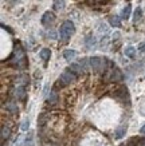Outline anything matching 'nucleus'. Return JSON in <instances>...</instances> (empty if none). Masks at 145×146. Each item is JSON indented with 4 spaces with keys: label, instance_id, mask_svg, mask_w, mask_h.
Masks as SVG:
<instances>
[{
    "label": "nucleus",
    "instance_id": "18",
    "mask_svg": "<svg viewBox=\"0 0 145 146\" xmlns=\"http://www.w3.org/2000/svg\"><path fill=\"white\" fill-rule=\"evenodd\" d=\"M39 55H40V58L43 59V62L47 63L50 56H51V51H50V48H43V50H40Z\"/></svg>",
    "mask_w": 145,
    "mask_h": 146
},
{
    "label": "nucleus",
    "instance_id": "32",
    "mask_svg": "<svg viewBox=\"0 0 145 146\" xmlns=\"http://www.w3.org/2000/svg\"><path fill=\"white\" fill-rule=\"evenodd\" d=\"M120 146H126V143H124V145H120Z\"/></svg>",
    "mask_w": 145,
    "mask_h": 146
},
{
    "label": "nucleus",
    "instance_id": "15",
    "mask_svg": "<svg viewBox=\"0 0 145 146\" xmlns=\"http://www.w3.org/2000/svg\"><path fill=\"white\" fill-rule=\"evenodd\" d=\"M47 121H48V114L47 113H42L38 117V127H43L44 125L47 123Z\"/></svg>",
    "mask_w": 145,
    "mask_h": 146
},
{
    "label": "nucleus",
    "instance_id": "31",
    "mask_svg": "<svg viewBox=\"0 0 145 146\" xmlns=\"http://www.w3.org/2000/svg\"><path fill=\"white\" fill-rule=\"evenodd\" d=\"M98 1H108V0H98Z\"/></svg>",
    "mask_w": 145,
    "mask_h": 146
},
{
    "label": "nucleus",
    "instance_id": "19",
    "mask_svg": "<svg viewBox=\"0 0 145 146\" xmlns=\"http://www.w3.org/2000/svg\"><path fill=\"white\" fill-rule=\"evenodd\" d=\"M53 5H54V9H55V11H63L66 3H65V0H54Z\"/></svg>",
    "mask_w": 145,
    "mask_h": 146
},
{
    "label": "nucleus",
    "instance_id": "7",
    "mask_svg": "<svg viewBox=\"0 0 145 146\" xmlns=\"http://www.w3.org/2000/svg\"><path fill=\"white\" fill-rule=\"evenodd\" d=\"M13 95H15V98L19 99V101H24V99H26V95H27L26 86H24V84H18V86L13 89Z\"/></svg>",
    "mask_w": 145,
    "mask_h": 146
},
{
    "label": "nucleus",
    "instance_id": "29",
    "mask_svg": "<svg viewBox=\"0 0 145 146\" xmlns=\"http://www.w3.org/2000/svg\"><path fill=\"white\" fill-rule=\"evenodd\" d=\"M140 133L142 134V135H145V125H144V126H142V127L140 129Z\"/></svg>",
    "mask_w": 145,
    "mask_h": 146
},
{
    "label": "nucleus",
    "instance_id": "24",
    "mask_svg": "<svg viewBox=\"0 0 145 146\" xmlns=\"http://www.w3.org/2000/svg\"><path fill=\"white\" fill-rule=\"evenodd\" d=\"M125 55H126L128 58H136V48L134 47H132V46H129V47H126L125 48Z\"/></svg>",
    "mask_w": 145,
    "mask_h": 146
},
{
    "label": "nucleus",
    "instance_id": "21",
    "mask_svg": "<svg viewBox=\"0 0 145 146\" xmlns=\"http://www.w3.org/2000/svg\"><path fill=\"white\" fill-rule=\"evenodd\" d=\"M141 18H142V9H141L140 7H137V8L134 9V12H133V22L134 23L140 22Z\"/></svg>",
    "mask_w": 145,
    "mask_h": 146
},
{
    "label": "nucleus",
    "instance_id": "6",
    "mask_svg": "<svg viewBox=\"0 0 145 146\" xmlns=\"http://www.w3.org/2000/svg\"><path fill=\"white\" fill-rule=\"evenodd\" d=\"M113 97H114L116 99H118L120 102H126V103H129V93H128V89L125 86H121L118 89H116Z\"/></svg>",
    "mask_w": 145,
    "mask_h": 146
},
{
    "label": "nucleus",
    "instance_id": "23",
    "mask_svg": "<svg viewBox=\"0 0 145 146\" xmlns=\"http://www.w3.org/2000/svg\"><path fill=\"white\" fill-rule=\"evenodd\" d=\"M28 75H26V74H22V75H18L16 76V82H18V84H24L26 86L27 83H28Z\"/></svg>",
    "mask_w": 145,
    "mask_h": 146
},
{
    "label": "nucleus",
    "instance_id": "12",
    "mask_svg": "<svg viewBox=\"0 0 145 146\" xmlns=\"http://www.w3.org/2000/svg\"><path fill=\"white\" fill-rule=\"evenodd\" d=\"M75 56H77V51L75 50H65L63 51V58L66 59L67 62H71Z\"/></svg>",
    "mask_w": 145,
    "mask_h": 146
},
{
    "label": "nucleus",
    "instance_id": "27",
    "mask_svg": "<svg viewBox=\"0 0 145 146\" xmlns=\"http://www.w3.org/2000/svg\"><path fill=\"white\" fill-rule=\"evenodd\" d=\"M138 50H140L141 52H145V42H144V43H141V44L138 46Z\"/></svg>",
    "mask_w": 145,
    "mask_h": 146
},
{
    "label": "nucleus",
    "instance_id": "17",
    "mask_svg": "<svg viewBox=\"0 0 145 146\" xmlns=\"http://www.w3.org/2000/svg\"><path fill=\"white\" fill-rule=\"evenodd\" d=\"M109 23L112 27H120L121 26V19L117 15H112V16H109Z\"/></svg>",
    "mask_w": 145,
    "mask_h": 146
},
{
    "label": "nucleus",
    "instance_id": "20",
    "mask_svg": "<svg viewBox=\"0 0 145 146\" xmlns=\"http://www.w3.org/2000/svg\"><path fill=\"white\" fill-rule=\"evenodd\" d=\"M126 146H141V138H138V137L129 138L126 142Z\"/></svg>",
    "mask_w": 145,
    "mask_h": 146
},
{
    "label": "nucleus",
    "instance_id": "30",
    "mask_svg": "<svg viewBox=\"0 0 145 146\" xmlns=\"http://www.w3.org/2000/svg\"><path fill=\"white\" fill-rule=\"evenodd\" d=\"M141 146H145V138H141Z\"/></svg>",
    "mask_w": 145,
    "mask_h": 146
},
{
    "label": "nucleus",
    "instance_id": "26",
    "mask_svg": "<svg viewBox=\"0 0 145 146\" xmlns=\"http://www.w3.org/2000/svg\"><path fill=\"white\" fill-rule=\"evenodd\" d=\"M24 146H34V141H32V135H28L27 137V139L24 141Z\"/></svg>",
    "mask_w": 145,
    "mask_h": 146
},
{
    "label": "nucleus",
    "instance_id": "11",
    "mask_svg": "<svg viewBox=\"0 0 145 146\" xmlns=\"http://www.w3.org/2000/svg\"><path fill=\"white\" fill-rule=\"evenodd\" d=\"M5 109H7V111H8V113H11V114H16V113L19 111L18 105H16V103H15L13 101H8V102H7Z\"/></svg>",
    "mask_w": 145,
    "mask_h": 146
},
{
    "label": "nucleus",
    "instance_id": "13",
    "mask_svg": "<svg viewBox=\"0 0 145 146\" xmlns=\"http://www.w3.org/2000/svg\"><path fill=\"white\" fill-rule=\"evenodd\" d=\"M9 135H11V129H9L7 125H3V126H1V142H4L5 139H8Z\"/></svg>",
    "mask_w": 145,
    "mask_h": 146
},
{
    "label": "nucleus",
    "instance_id": "1",
    "mask_svg": "<svg viewBox=\"0 0 145 146\" xmlns=\"http://www.w3.org/2000/svg\"><path fill=\"white\" fill-rule=\"evenodd\" d=\"M11 64L13 67H16V68H20V70L27 67V59H26V55H24V51H23L20 43L15 44L13 54H12V56H11Z\"/></svg>",
    "mask_w": 145,
    "mask_h": 146
},
{
    "label": "nucleus",
    "instance_id": "33",
    "mask_svg": "<svg viewBox=\"0 0 145 146\" xmlns=\"http://www.w3.org/2000/svg\"><path fill=\"white\" fill-rule=\"evenodd\" d=\"M50 146H58V145H50Z\"/></svg>",
    "mask_w": 145,
    "mask_h": 146
},
{
    "label": "nucleus",
    "instance_id": "2",
    "mask_svg": "<svg viewBox=\"0 0 145 146\" xmlns=\"http://www.w3.org/2000/svg\"><path fill=\"white\" fill-rule=\"evenodd\" d=\"M89 64L94 72H106L109 70L110 62L106 58H100V56H93L89 58Z\"/></svg>",
    "mask_w": 145,
    "mask_h": 146
},
{
    "label": "nucleus",
    "instance_id": "10",
    "mask_svg": "<svg viewBox=\"0 0 145 146\" xmlns=\"http://www.w3.org/2000/svg\"><path fill=\"white\" fill-rule=\"evenodd\" d=\"M85 44H86L88 50H93L94 47H96V44H97L96 38H94L93 35H88L86 38H85Z\"/></svg>",
    "mask_w": 145,
    "mask_h": 146
},
{
    "label": "nucleus",
    "instance_id": "16",
    "mask_svg": "<svg viewBox=\"0 0 145 146\" xmlns=\"http://www.w3.org/2000/svg\"><path fill=\"white\" fill-rule=\"evenodd\" d=\"M58 101H59V97H58V94H57V90H53V93L50 94V97L47 98V103L53 106V105H55Z\"/></svg>",
    "mask_w": 145,
    "mask_h": 146
},
{
    "label": "nucleus",
    "instance_id": "14",
    "mask_svg": "<svg viewBox=\"0 0 145 146\" xmlns=\"http://www.w3.org/2000/svg\"><path fill=\"white\" fill-rule=\"evenodd\" d=\"M125 133H126V125H122L121 127H118L114 131V138L116 139H121L125 135Z\"/></svg>",
    "mask_w": 145,
    "mask_h": 146
},
{
    "label": "nucleus",
    "instance_id": "28",
    "mask_svg": "<svg viewBox=\"0 0 145 146\" xmlns=\"http://www.w3.org/2000/svg\"><path fill=\"white\" fill-rule=\"evenodd\" d=\"M48 36L51 38V39H57V35H55V32L51 31V32H48Z\"/></svg>",
    "mask_w": 145,
    "mask_h": 146
},
{
    "label": "nucleus",
    "instance_id": "4",
    "mask_svg": "<svg viewBox=\"0 0 145 146\" xmlns=\"http://www.w3.org/2000/svg\"><path fill=\"white\" fill-rule=\"evenodd\" d=\"M75 32V27H74V23L71 22V20H66V22L63 23L59 28V38H61L62 42H69L71 36L74 35Z\"/></svg>",
    "mask_w": 145,
    "mask_h": 146
},
{
    "label": "nucleus",
    "instance_id": "25",
    "mask_svg": "<svg viewBox=\"0 0 145 146\" xmlns=\"http://www.w3.org/2000/svg\"><path fill=\"white\" fill-rule=\"evenodd\" d=\"M28 129H30V121L24 119L22 122V125H20V130H22V131H27Z\"/></svg>",
    "mask_w": 145,
    "mask_h": 146
},
{
    "label": "nucleus",
    "instance_id": "5",
    "mask_svg": "<svg viewBox=\"0 0 145 146\" xmlns=\"http://www.w3.org/2000/svg\"><path fill=\"white\" fill-rule=\"evenodd\" d=\"M105 76L106 79L110 80V82H121V80L124 79V75L122 72H121V70H120L118 67H112L110 70H108L105 72Z\"/></svg>",
    "mask_w": 145,
    "mask_h": 146
},
{
    "label": "nucleus",
    "instance_id": "9",
    "mask_svg": "<svg viewBox=\"0 0 145 146\" xmlns=\"http://www.w3.org/2000/svg\"><path fill=\"white\" fill-rule=\"evenodd\" d=\"M69 68H70L73 72H75L77 75H82V74L85 72V68H84V66H82L81 63H79V64L78 63H71Z\"/></svg>",
    "mask_w": 145,
    "mask_h": 146
},
{
    "label": "nucleus",
    "instance_id": "3",
    "mask_svg": "<svg viewBox=\"0 0 145 146\" xmlns=\"http://www.w3.org/2000/svg\"><path fill=\"white\" fill-rule=\"evenodd\" d=\"M77 76L78 75H77L75 72H73L70 68H67L66 71H63V72L61 74L59 79L57 80V83H55V86H54V90L59 89V87H66V86L71 84L75 79H77Z\"/></svg>",
    "mask_w": 145,
    "mask_h": 146
},
{
    "label": "nucleus",
    "instance_id": "22",
    "mask_svg": "<svg viewBox=\"0 0 145 146\" xmlns=\"http://www.w3.org/2000/svg\"><path fill=\"white\" fill-rule=\"evenodd\" d=\"M130 12H132V7H130V4L125 5V8L122 9V12H121V18L122 19H129V16H130Z\"/></svg>",
    "mask_w": 145,
    "mask_h": 146
},
{
    "label": "nucleus",
    "instance_id": "8",
    "mask_svg": "<svg viewBox=\"0 0 145 146\" xmlns=\"http://www.w3.org/2000/svg\"><path fill=\"white\" fill-rule=\"evenodd\" d=\"M54 22H55V15H54V12L47 11V12L43 13V16H42V24H43L44 27H50Z\"/></svg>",
    "mask_w": 145,
    "mask_h": 146
}]
</instances>
